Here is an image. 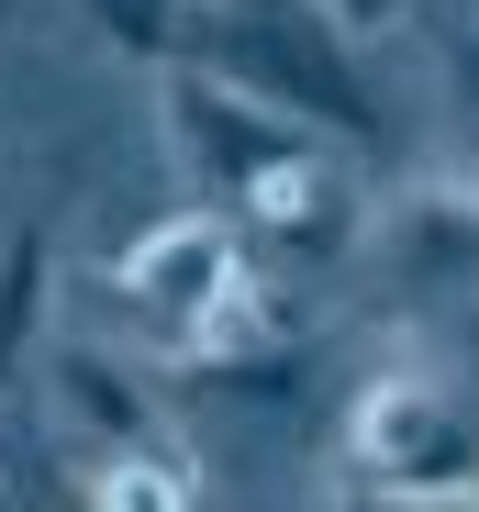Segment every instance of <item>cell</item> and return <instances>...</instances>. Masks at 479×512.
<instances>
[{
	"mask_svg": "<svg viewBox=\"0 0 479 512\" xmlns=\"http://www.w3.org/2000/svg\"><path fill=\"white\" fill-rule=\"evenodd\" d=\"M179 56L212 67V78H234V90H257V101H279L312 134H335L346 156H402V123H390V101L357 78V56H346V34L324 12L257 23V12H223V0H190Z\"/></svg>",
	"mask_w": 479,
	"mask_h": 512,
	"instance_id": "obj_1",
	"label": "cell"
},
{
	"mask_svg": "<svg viewBox=\"0 0 479 512\" xmlns=\"http://www.w3.org/2000/svg\"><path fill=\"white\" fill-rule=\"evenodd\" d=\"M112 290L168 323L179 368H234V357H257V334H268L257 245H246V223H223V212H179V223L134 234L112 256Z\"/></svg>",
	"mask_w": 479,
	"mask_h": 512,
	"instance_id": "obj_2",
	"label": "cell"
},
{
	"mask_svg": "<svg viewBox=\"0 0 479 512\" xmlns=\"http://www.w3.org/2000/svg\"><path fill=\"white\" fill-rule=\"evenodd\" d=\"M346 468L379 501H479V423L413 379V368H379L346 401Z\"/></svg>",
	"mask_w": 479,
	"mask_h": 512,
	"instance_id": "obj_3",
	"label": "cell"
},
{
	"mask_svg": "<svg viewBox=\"0 0 479 512\" xmlns=\"http://www.w3.org/2000/svg\"><path fill=\"white\" fill-rule=\"evenodd\" d=\"M357 256L390 312H446L457 290H479V167H435V179L390 190V212L357 234Z\"/></svg>",
	"mask_w": 479,
	"mask_h": 512,
	"instance_id": "obj_4",
	"label": "cell"
},
{
	"mask_svg": "<svg viewBox=\"0 0 479 512\" xmlns=\"http://www.w3.org/2000/svg\"><path fill=\"white\" fill-rule=\"evenodd\" d=\"M168 134H179V167H190L201 190H223V201H246L279 156L312 145V123H290L279 101L234 90V78H212V67H179L168 78Z\"/></svg>",
	"mask_w": 479,
	"mask_h": 512,
	"instance_id": "obj_5",
	"label": "cell"
},
{
	"mask_svg": "<svg viewBox=\"0 0 479 512\" xmlns=\"http://www.w3.org/2000/svg\"><path fill=\"white\" fill-rule=\"evenodd\" d=\"M246 245H257V256H301V268H324V256L357 245V212H346V179H335L324 145L279 156L268 179L246 190Z\"/></svg>",
	"mask_w": 479,
	"mask_h": 512,
	"instance_id": "obj_6",
	"label": "cell"
},
{
	"mask_svg": "<svg viewBox=\"0 0 479 512\" xmlns=\"http://www.w3.org/2000/svg\"><path fill=\"white\" fill-rule=\"evenodd\" d=\"M45 379H56V412H67L101 457H168V423H156L145 379H134V368H112L101 346H78V334H67Z\"/></svg>",
	"mask_w": 479,
	"mask_h": 512,
	"instance_id": "obj_7",
	"label": "cell"
},
{
	"mask_svg": "<svg viewBox=\"0 0 479 512\" xmlns=\"http://www.w3.org/2000/svg\"><path fill=\"white\" fill-rule=\"evenodd\" d=\"M45 279H56V234L45 223H12L0 245V390H12L45 346Z\"/></svg>",
	"mask_w": 479,
	"mask_h": 512,
	"instance_id": "obj_8",
	"label": "cell"
},
{
	"mask_svg": "<svg viewBox=\"0 0 479 512\" xmlns=\"http://www.w3.org/2000/svg\"><path fill=\"white\" fill-rule=\"evenodd\" d=\"M90 512H190V457H101L90 468Z\"/></svg>",
	"mask_w": 479,
	"mask_h": 512,
	"instance_id": "obj_9",
	"label": "cell"
},
{
	"mask_svg": "<svg viewBox=\"0 0 479 512\" xmlns=\"http://www.w3.org/2000/svg\"><path fill=\"white\" fill-rule=\"evenodd\" d=\"M123 56H179V34H190V0H78Z\"/></svg>",
	"mask_w": 479,
	"mask_h": 512,
	"instance_id": "obj_10",
	"label": "cell"
},
{
	"mask_svg": "<svg viewBox=\"0 0 479 512\" xmlns=\"http://www.w3.org/2000/svg\"><path fill=\"white\" fill-rule=\"evenodd\" d=\"M312 12H324V23H335V34H379V23H390V12H402V0H312Z\"/></svg>",
	"mask_w": 479,
	"mask_h": 512,
	"instance_id": "obj_11",
	"label": "cell"
},
{
	"mask_svg": "<svg viewBox=\"0 0 479 512\" xmlns=\"http://www.w3.org/2000/svg\"><path fill=\"white\" fill-rule=\"evenodd\" d=\"M357 512H468V501H379V490H357Z\"/></svg>",
	"mask_w": 479,
	"mask_h": 512,
	"instance_id": "obj_12",
	"label": "cell"
},
{
	"mask_svg": "<svg viewBox=\"0 0 479 512\" xmlns=\"http://www.w3.org/2000/svg\"><path fill=\"white\" fill-rule=\"evenodd\" d=\"M0 512H34V501H23V490H12V479H0Z\"/></svg>",
	"mask_w": 479,
	"mask_h": 512,
	"instance_id": "obj_13",
	"label": "cell"
},
{
	"mask_svg": "<svg viewBox=\"0 0 479 512\" xmlns=\"http://www.w3.org/2000/svg\"><path fill=\"white\" fill-rule=\"evenodd\" d=\"M468 368H479V334H468Z\"/></svg>",
	"mask_w": 479,
	"mask_h": 512,
	"instance_id": "obj_14",
	"label": "cell"
},
{
	"mask_svg": "<svg viewBox=\"0 0 479 512\" xmlns=\"http://www.w3.org/2000/svg\"><path fill=\"white\" fill-rule=\"evenodd\" d=\"M468 512H479V501H468Z\"/></svg>",
	"mask_w": 479,
	"mask_h": 512,
	"instance_id": "obj_15",
	"label": "cell"
}]
</instances>
